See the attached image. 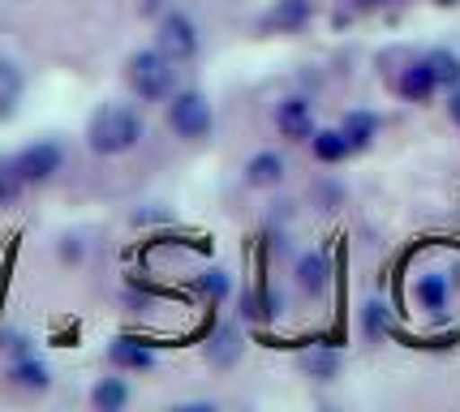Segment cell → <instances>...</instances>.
I'll list each match as a JSON object with an SVG mask.
<instances>
[{
	"label": "cell",
	"mask_w": 460,
	"mask_h": 412,
	"mask_svg": "<svg viewBox=\"0 0 460 412\" xmlns=\"http://www.w3.org/2000/svg\"><path fill=\"white\" fill-rule=\"evenodd\" d=\"M125 82L142 103H168V95L177 91V65L160 48H142L125 60Z\"/></svg>",
	"instance_id": "2"
},
{
	"label": "cell",
	"mask_w": 460,
	"mask_h": 412,
	"mask_svg": "<svg viewBox=\"0 0 460 412\" xmlns=\"http://www.w3.org/2000/svg\"><path fill=\"white\" fill-rule=\"evenodd\" d=\"M22 103V69L9 57H0V120H9Z\"/></svg>",
	"instance_id": "13"
},
{
	"label": "cell",
	"mask_w": 460,
	"mask_h": 412,
	"mask_svg": "<svg viewBox=\"0 0 460 412\" xmlns=\"http://www.w3.org/2000/svg\"><path fill=\"white\" fill-rule=\"evenodd\" d=\"M125 404H129V382H125V378H100V382L91 387V408L120 412Z\"/></svg>",
	"instance_id": "15"
},
{
	"label": "cell",
	"mask_w": 460,
	"mask_h": 412,
	"mask_svg": "<svg viewBox=\"0 0 460 412\" xmlns=\"http://www.w3.org/2000/svg\"><path fill=\"white\" fill-rule=\"evenodd\" d=\"M276 129L284 137H293V142H310L314 134V117H310V103L305 99H284L280 108H276Z\"/></svg>",
	"instance_id": "7"
},
{
	"label": "cell",
	"mask_w": 460,
	"mask_h": 412,
	"mask_svg": "<svg viewBox=\"0 0 460 412\" xmlns=\"http://www.w3.org/2000/svg\"><path fill=\"white\" fill-rule=\"evenodd\" d=\"M366 331L370 335L387 331V310H383V305H366Z\"/></svg>",
	"instance_id": "23"
},
{
	"label": "cell",
	"mask_w": 460,
	"mask_h": 412,
	"mask_svg": "<svg viewBox=\"0 0 460 412\" xmlns=\"http://www.w3.org/2000/svg\"><path fill=\"white\" fill-rule=\"evenodd\" d=\"M341 129H344V137H349V146H353V151H366V146L379 137V117H375V112H361V108H353V112L341 120Z\"/></svg>",
	"instance_id": "11"
},
{
	"label": "cell",
	"mask_w": 460,
	"mask_h": 412,
	"mask_svg": "<svg viewBox=\"0 0 460 412\" xmlns=\"http://www.w3.org/2000/svg\"><path fill=\"white\" fill-rule=\"evenodd\" d=\"M301 365H305L310 373H319V378H332V373H336V365H341V356H336V353H305V356H301Z\"/></svg>",
	"instance_id": "21"
},
{
	"label": "cell",
	"mask_w": 460,
	"mask_h": 412,
	"mask_svg": "<svg viewBox=\"0 0 460 412\" xmlns=\"http://www.w3.org/2000/svg\"><path fill=\"white\" fill-rule=\"evenodd\" d=\"M245 180L254 185V189H271V185H280L284 180V159L276 151H259V155L245 163Z\"/></svg>",
	"instance_id": "9"
},
{
	"label": "cell",
	"mask_w": 460,
	"mask_h": 412,
	"mask_svg": "<svg viewBox=\"0 0 460 412\" xmlns=\"http://www.w3.org/2000/svg\"><path fill=\"white\" fill-rule=\"evenodd\" d=\"M142 142V117L129 103H103L95 117L86 120V146L103 159H117Z\"/></svg>",
	"instance_id": "1"
},
{
	"label": "cell",
	"mask_w": 460,
	"mask_h": 412,
	"mask_svg": "<svg viewBox=\"0 0 460 412\" xmlns=\"http://www.w3.org/2000/svg\"><path fill=\"white\" fill-rule=\"evenodd\" d=\"M9 382H13V387H22V391H48V387H52V373H48V365H43V361H35V356H22L18 365H13V370H9Z\"/></svg>",
	"instance_id": "14"
},
{
	"label": "cell",
	"mask_w": 460,
	"mask_h": 412,
	"mask_svg": "<svg viewBox=\"0 0 460 412\" xmlns=\"http://www.w3.org/2000/svg\"><path fill=\"white\" fill-rule=\"evenodd\" d=\"M305 22H310L305 0H280V4H276V13H271V26H276V31H284V35H288V31H301Z\"/></svg>",
	"instance_id": "18"
},
{
	"label": "cell",
	"mask_w": 460,
	"mask_h": 412,
	"mask_svg": "<svg viewBox=\"0 0 460 412\" xmlns=\"http://www.w3.org/2000/svg\"><path fill=\"white\" fill-rule=\"evenodd\" d=\"M310 151H314L319 163H341V159L353 155L344 129H314V134H310Z\"/></svg>",
	"instance_id": "10"
},
{
	"label": "cell",
	"mask_w": 460,
	"mask_h": 412,
	"mask_svg": "<svg viewBox=\"0 0 460 412\" xmlns=\"http://www.w3.org/2000/svg\"><path fill=\"white\" fill-rule=\"evenodd\" d=\"M447 117L460 125V86H452V99H447Z\"/></svg>",
	"instance_id": "24"
},
{
	"label": "cell",
	"mask_w": 460,
	"mask_h": 412,
	"mask_svg": "<svg viewBox=\"0 0 460 412\" xmlns=\"http://www.w3.org/2000/svg\"><path fill=\"white\" fill-rule=\"evenodd\" d=\"M199 293L207 296V301H228V293H233V275L224 271V267H211V271H202L199 275Z\"/></svg>",
	"instance_id": "19"
},
{
	"label": "cell",
	"mask_w": 460,
	"mask_h": 412,
	"mask_svg": "<svg viewBox=\"0 0 460 412\" xmlns=\"http://www.w3.org/2000/svg\"><path fill=\"white\" fill-rule=\"evenodd\" d=\"M168 129L185 142H199L211 134V103L199 91H172L168 95Z\"/></svg>",
	"instance_id": "4"
},
{
	"label": "cell",
	"mask_w": 460,
	"mask_h": 412,
	"mask_svg": "<svg viewBox=\"0 0 460 412\" xmlns=\"http://www.w3.org/2000/svg\"><path fill=\"white\" fill-rule=\"evenodd\" d=\"M435 4H456V0H435Z\"/></svg>",
	"instance_id": "27"
},
{
	"label": "cell",
	"mask_w": 460,
	"mask_h": 412,
	"mask_svg": "<svg viewBox=\"0 0 460 412\" xmlns=\"http://www.w3.org/2000/svg\"><path fill=\"white\" fill-rule=\"evenodd\" d=\"M108 361L125 373H146V370H155V348L134 339V335H120V339L108 344Z\"/></svg>",
	"instance_id": "6"
},
{
	"label": "cell",
	"mask_w": 460,
	"mask_h": 412,
	"mask_svg": "<svg viewBox=\"0 0 460 412\" xmlns=\"http://www.w3.org/2000/svg\"><path fill=\"white\" fill-rule=\"evenodd\" d=\"M413 296H418V305L426 314H443L447 310V279L443 275H421L413 284Z\"/></svg>",
	"instance_id": "16"
},
{
	"label": "cell",
	"mask_w": 460,
	"mask_h": 412,
	"mask_svg": "<svg viewBox=\"0 0 460 412\" xmlns=\"http://www.w3.org/2000/svg\"><path fill=\"white\" fill-rule=\"evenodd\" d=\"M164 4H168V0H142V13H146V18H155Z\"/></svg>",
	"instance_id": "25"
},
{
	"label": "cell",
	"mask_w": 460,
	"mask_h": 412,
	"mask_svg": "<svg viewBox=\"0 0 460 412\" xmlns=\"http://www.w3.org/2000/svg\"><path fill=\"white\" fill-rule=\"evenodd\" d=\"M276 314H280V296L276 293H267V288H262V293L245 296V318H250V322H271Z\"/></svg>",
	"instance_id": "20"
},
{
	"label": "cell",
	"mask_w": 460,
	"mask_h": 412,
	"mask_svg": "<svg viewBox=\"0 0 460 412\" xmlns=\"http://www.w3.org/2000/svg\"><path fill=\"white\" fill-rule=\"evenodd\" d=\"M60 168H65V146L52 142V137H40V142L22 146L18 155L9 159V172L22 180V189H26V185H48Z\"/></svg>",
	"instance_id": "3"
},
{
	"label": "cell",
	"mask_w": 460,
	"mask_h": 412,
	"mask_svg": "<svg viewBox=\"0 0 460 412\" xmlns=\"http://www.w3.org/2000/svg\"><path fill=\"white\" fill-rule=\"evenodd\" d=\"M155 48H160L172 65L190 60L199 52V26H194V18H185L181 9H168V13L155 22Z\"/></svg>",
	"instance_id": "5"
},
{
	"label": "cell",
	"mask_w": 460,
	"mask_h": 412,
	"mask_svg": "<svg viewBox=\"0 0 460 412\" xmlns=\"http://www.w3.org/2000/svg\"><path fill=\"white\" fill-rule=\"evenodd\" d=\"M396 91H401V99H409V103H430V95L439 91V82L426 69V60H418V65H409L401 78H396Z\"/></svg>",
	"instance_id": "8"
},
{
	"label": "cell",
	"mask_w": 460,
	"mask_h": 412,
	"mask_svg": "<svg viewBox=\"0 0 460 412\" xmlns=\"http://www.w3.org/2000/svg\"><path fill=\"white\" fill-rule=\"evenodd\" d=\"M297 284H301V293H310V296H319L327 284H332V262H327V254H305L297 262Z\"/></svg>",
	"instance_id": "12"
},
{
	"label": "cell",
	"mask_w": 460,
	"mask_h": 412,
	"mask_svg": "<svg viewBox=\"0 0 460 412\" xmlns=\"http://www.w3.org/2000/svg\"><path fill=\"white\" fill-rule=\"evenodd\" d=\"M18 194H22V180L13 177L9 168H0V211H4V206H9Z\"/></svg>",
	"instance_id": "22"
},
{
	"label": "cell",
	"mask_w": 460,
	"mask_h": 412,
	"mask_svg": "<svg viewBox=\"0 0 460 412\" xmlns=\"http://www.w3.org/2000/svg\"><path fill=\"white\" fill-rule=\"evenodd\" d=\"M426 69L435 74V82H439V86H460V57H456V52L435 48V52L426 57Z\"/></svg>",
	"instance_id": "17"
},
{
	"label": "cell",
	"mask_w": 460,
	"mask_h": 412,
	"mask_svg": "<svg viewBox=\"0 0 460 412\" xmlns=\"http://www.w3.org/2000/svg\"><path fill=\"white\" fill-rule=\"evenodd\" d=\"M361 9H375V4H387V0H358Z\"/></svg>",
	"instance_id": "26"
}]
</instances>
